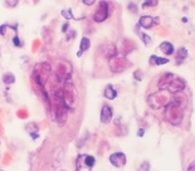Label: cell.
Listing matches in <instances>:
<instances>
[{"label": "cell", "instance_id": "11", "mask_svg": "<svg viewBox=\"0 0 195 171\" xmlns=\"http://www.w3.org/2000/svg\"><path fill=\"white\" fill-rule=\"evenodd\" d=\"M84 156H86V155H78V157H77V160H76V171H91V170H92V168L86 163Z\"/></svg>", "mask_w": 195, "mask_h": 171}, {"label": "cell", "instance_id": "9", "mask_svg": "<svg viewBox=\"0 0 195 171\" xmlns=\"http://www.w3.org/2000/svg\"><path fill=\"white\" fill-rule=\"evenodd\" d=\"M67 112H68V110H67V107L64 105H61L59 107H57V110H55V120H57V123L59 126H63L66 123L67 117H68Z\"/></svg>", "mask_w": 195, "mask_h": 171}, {"label": "cell", "instance_id": "23", "mask_svg": "<svg viewBox=\"0 0 195 171\" xmlns=\"http://www.w3.org/2000/svg\"><path fill=\"white\" fill-rule=\"evenodd\" d=\"M139 171H150V162H149V161H144V162L140 165Z\"/></svg>", "mask_w": 195, "mask_h": 171}, {"label": "cell", "instance_id": "28", "mask_svg": "<svg viewBox=\"0 0 195 171\" xmlns=\"http://www.w3.org/2000/svg\"><path fill=\"white\" fill-rule=\"evenodd\" d=\"M186 171H195V158H194L190 163H189V166H187Z\"/></svg>", "mask_w": 195, "mask_h": 171}, {"label": "cell", "instance_id": "30", "mask_svg": "<svg viewBox=\"0 0 195 171\" xmlns=\"http://www.w3.org/2000/svg\"><path fill=\"white\" fill-rule=\"evenodd\" d=\"M5 5L7 7H15V5H18V2H9V0H7Z\"/></svg>", "mask_w": 195, "mask_h": 171}, {"label": "cell", "instance_id": "16", "mask_svg": "<svg viewBox=\"0 0 195 171\" xmlns=\"http://www.w3.org/2000/svg\"><path fill=\"white\" fill-rule=\"evenodd\" d=\"M89 47H91V40H89L87 37H83V38L81 39V43H79V52L77 53V55L81 57L86 50L89 49Z\"/></svg>", "mask_w": 195, "mask_h": 171}, {"label": "cell", "instance_id": "2", "mask_svg": "<svg viewBox=\"0 0 195 171\" xmlns=\"http://www.w3.org/2000/svg\"><path fill=\"white\" fill-rule=\"evenodd\" d=\"M147 103L151 108L157 110L161 107H165L169 103V97L165 93V91H159V92L152 93L151 96L147 97Z\"/></svg>", "mask_w": 195, "mask_h": 171}, {"label": "cell", "instance_id": "20", "mask_svg": "<svg viewBox=\"0 0 195 171\" xmlns=\"http://www.w3.org/2000/svg\"><path fill=\"white\" fill-rule=\"evenodd\" d=\"M61 15H62L64 19H68V20H71V19H74V15H73V13H72V10H71L69 8L61 10Z\"/></svg>", "mask_w": 195, "mask_h": 171}, {"label": "cell", "instance_id": "27", "mask_svg": "<svg viewBox=\"0 0 195 171\" xmlns=\"http://www.w3.org/2000/svg\"><path fill=\"white\" fill-rule=\"evenodd\" d=\"M7 29H8V25H7V24L0 25V35H5V33H7Z\"/></svg>", "mask_w": 195, "mask_h": 171}, {"label": "cell", "instance_id": "17", "mask_svg": "<svg viewBox=\"0 0 195 171\" xmlns=\"http://www.w3.org/2000/svg\"><path fill=\"white\" fill-rule=\"evenodd\" d=\"M25 130H27V132H28L29 135L39 133V126H38L37 123H34V122H29V123H27Z\"/></svg>", "mask_w": 195, "mask_h": 171}, {"label": "cell", "instance_id": "32", "mask_svg": "<svg viewBox=\"0 0 195 171\" xmlns=\"http://www.w3.org/2000/svg\"><path fill=\"white\" fill-rule=\"evenodd\" d=\"M68 28H69V24H68V23L63 24V25H62V32H63V33H68V30H67Z\"/></svg>", "mask_w": 195, "mask_h": 171}, {"label": "cell", "instance_id": "5", "mask_svg": "<svg viewBox=\"0 0 195 171\" xmlns=\"http://www.w3.org/2000/svg\"><path fill=\"white\" fill-rule=\"evenodd\" d=\"M126 162H127V157H126V155H125L124 152H121V151H117V152H113V153L110 155V163H111L112 166L117 167V168L124 167V166L126 165Z\"/></svg>", "mask_w": 195, "mask_h": 171}, {"label": "cell", "instance_id": "21", "mask_svg": "<svg viewBox=\"0 0 195 171\" xmlns=\"http://www.w3.org/2000/svg\"><path fill=\"white\" fill-rule=\"evenodd\" d=\"M84 161H86V163H87L91 168L96 165V158H94L92 155H86V156H84Z\"/></svg>", "mask_w": 195, "mask_h": 171}, {"label": "cell", "instance_id": "4", "mask_svg": "<svg viewBox=\"0 0 195 171\" xmlns=\"http://www.w3.org/2000/svg\"><path fill=\"white\" fill-rule=\"evenodd\" d=\"M110 9H108V3L107 2H100L98 8H97L96 13L93 14V20L96 23H102L108 18Z\"/></svg>", "mask_w": 195, "mask_h": 171}, {"label": "cell", "instance_id": "24", "mask_svg": "<svg viewBox=\"0 0 195 171\" xmlns=\"http://www.w3.org/2000/svg\"><path fill=\"white\" fill-rule=\"evenodd\" d=\"M159 4V2L156 0H150V2H145L142 3V8H149V7H156Z\"/></svg>", "mask_w": 195, "mask_h": 171}, {"label": "cell", "instance_id": "8", "mask_svg": "<svg viewBox=\"0 0 195 171\" xmlns=\"http://www.w3.org/2000/svg\"><path fill=\"white\" fill-rule=\"evenodd\" d=\"M112 117H113V110L110 105H103L102 108H101V115H100V118H101V122L107 125L112 121Z\"/></svg>", "mask_w": 195, "mask_h": 171}, {"label": "cell", "instance_id": "12", "mask_svg": "<svg viewBox=\"0 0 195 171\" xmlns=\"http://www.w3.org/2000/svg\"><path fill=\"white\" fill-rule=\"evenodd\" d=\"M170 60L165 57H159L156 54H152L150 58H149V63L150 65H164V64H167Z\"/></svg>", "mask_w": 195, "mask_h": 171}, {"label": "cell", "instance_id": "33", "mask_svg": "<svg viewBox=\"0 0 195 171\" xmlns=\"http://www.w3.org/2000/svg\"><path fill=\"white\" fill-rule=\"evenodd\" d=\"M137 136L139 137H144L145 136V128H140L139 132H137Z\"/></svg>", "mask_w": 195, "mask_h": 171}, {"label": "cell", "instance_id": "31", "mask_svg": "<svg viewBox=\"0 0 195 171\" xmlns=\"http://www.w3.org/2000/svg\"><path fill=\"white\" fill-rule=\"evenodd\" d=\"M83 4L84 5H88V7L89 5H93L94 4V0H83Z\"/></svg>", "mask_w": 195, "mask_h": 171}, {"label": "cell", "instance_id": "1", "mask_svg": "<svg viewBox=\"0 0 195 171\" xmlns=\"http://www.w3.org/2000/svg\"><path fill=\"white\" fill-rule=\"evenodd\" d=\"M184 107L181 103L176 102V101H172V102H169L166 106H165V111H164V115H165V120L172 125V126H180L182 120H184Z\"/></svg>", "mask_w": 195, "mask_h": 171}, {"label": "cell", "instance_id": "29", "mask_svg": "<svg viewBox=\"0 0 195 171\" xmlns=\"http://www.w3.org/2000/svg\"><path fill=\"white\" fill-rule=\"evenodd\" d=\"M68 32H69V30H68ZM76 34H77V33H76V30H72V29H71L69 34L67 35V40H71L72 38H76Z\"/></svg>", "mask_w": 195, "mask_h": 171}, {"label": "cell", "instance_id": "19", "mask_svg": "<svg viewBox=\"0 0 195 171\" xmlns=\"http://www.w3.org/2000/svg\"><path fill=\"white\" fill-rule=\"evenodd\" d=\"M137 35L140 37V39L142 40V43L145 45H150L151 44V37L147 35L146 33H142V32H137Z\"/></svg>", "mask_w": 195, "mask_h": 171}, {"label": "cell", "instance_id": "13", "mask_svg": "<svg viewBox=\"0 0 195 171\" xmlns=\"http://www.w3.org/2000/svg\"><path fill=\"white\" fill-rule=\"evenodd\" d=\"M159 49L165 54V55H172L174 54V45H172V43H170V42H162V43H160V45H159Z\"/></svg>", "mask_w": 195, "mask_h": 171}, {"label": "cell", "instance_id": "15", "mask_svg": "<svg viewBox=\"0 0 195 171\" xmlns=\"http://www.w3.org/2000/svg\"><path fill=\"white\" fill-rule=\"evenodd\" d=\"M103 96H105V98L112 101V100H115L117 97V91L115 90V87L112 84H107L105 91H103Z\"/></svg>", "mask_w": 195, "mask_h": 171}, {"label": "cell", "instance_id": "22", "mask_svg": "<svg viewBox=\"0 0 195 171\" xmlns=\"http://www.w3.org/2000/svg\"><path fill=\"white\" fill-rule=\"evenodd\" d=\"M12 40H13V44H14L15 47H18V48H22V47L24 45V43H23V42L20 40V38H19L18 35L13 37V39H12Z\"/></svg>", "mask_w": 195, "mask_h": 171}, {"label": "cell", "instance_id": "14", "mask_svg": "<svg viewBox=\"0 0 195 171\" xmlns=\"http://www.w3.org/2000/svg\"><path fill=\"white\" fill-rule=\"evenodd\" d=\"M187 58V49L181 47L176 50V54H175V59H176V64L180 65L182 62H185V59Z\"/></svg>", "mask_w": 195, "mask_h": 171}, {"label": "cell", "instance_id": "10", "mask_svg": "<svg viewBox=\"0 0 195 171\" xmlns=\"http://www.w3.org/2000/svg\"><path fill=\"white\" fill-rule=\"evenodd\" d=\"M175 77H176V75L172 74V73H165V74L160 78V80H159V88H160L161 91H166L167 87H169V84L171 83V80H172Z\"/></svg>", "mask_w": 195, "mask_h": 171}, {"label": "cell", "instance_id": "6", "mask_svg": "<svg viewBox=\"0 0 195 171\" xmlns=\"http://www.w3.org/2000/svg\"><path fill=\"white\" fill-rule=\"evenodd\" d=\"M185 87H186V82L180 77H175L171 80V83L169 84V87H167L166 91H169L170 93H179V92L184 91Z\"/></svg>", "mask_w": 195, "mask_h": 171}, {"label": "cell", "instance_id": "7", "mask_svg": "<svg viewBox=\"0 0 195 171\" xmlns=\"http://www.w3.org/2000/svg\"><path fill=\"white\" fill-rule=\"evenodd\" d=\"M160 22H159V18H154V17H150V15H142L139 20V25L140 28H144V29H150L152 28L154 25H157Z\"/></svg>", "mask_w": 195, "mask_h": 171}, {"label": "cell", "instance_id": "26", "mask_svg": "<svg viewBox=\"0 0 195 171\" xmlns=\"http://www.w3.org/2000/svg\"><path fill=\"white\" fill-rule=\"evenodd\" d=\"M127 9L130 10V13H131V14H136V13H137V7H136V4H135V3H130V4H129V7H127Z\"/></svg>", "mask_w": 195, "mask_h": 171}, {"label": "cell", "instance_id": "18", "mask_svg": "<svg viewBox=\"0 0 195 171\" xmlns=\"http://www.w3.org/2000/svg\"><path fill=\"white\" fill-rule=\"evenodd\" d=\"M3 82L5 84H13L15 82V75L12 72H7L3 74Z\"/></svg>", "mask_w": 195, "mask_h": 171}, {"label": "cell", "instance_id": "25", "mask_svg": "<svg viewBox=\"0 0 195 171\" xmlns=\"http://www.w3.org/2000/svg\"><path fill=\"white\" fill-rule=\"evenodd\" d=\"M134 78H135L136 80L141 82V80H142V70H141V69H136V70L134 72Z\"/></svg>", "mask_w": 195, "mask_h": 171}, {"label": "cell", "instance_id": "3", "mask_svg": "<svg viewBox=\"0 0 195 171\" xmlns=\"http://www.w3.org/2000/svg\"><path fill=\"white\" fill-rule=\"evenodd\" d=\"M108 64H110V68H111V70L113 73L124 72L125 69H127V68L131 67V63L126 58H116V57L112 58V59H110Z\"/></svg>", "mask_w": 195, "mask_h": 171}]
</instances>
